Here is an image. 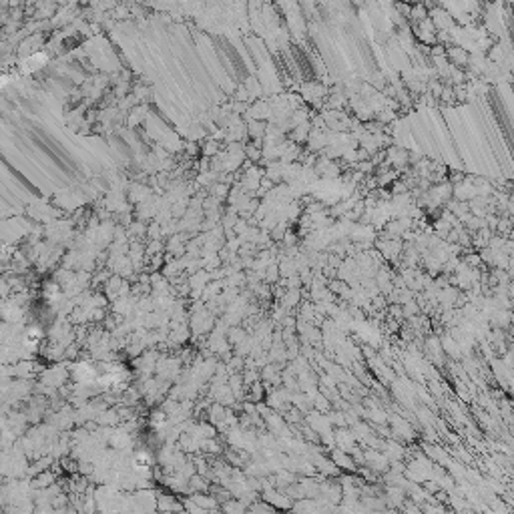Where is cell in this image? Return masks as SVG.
Returning a JSON list of instances; mask_svg holds the SVG:
<instances>
[{
	"instance_id": "obj_1",
	"label": "cell",
	"mask_w": 514,
	"mask_h": 514,
	"mask_svg": "<svg viewBox=\"0 0 514 514\" xmlns=\"http://www.w3.org/2000/svg\"><path fill=\"white\" fill-rule=\"evenodd\" d=\"M157 506H159V510L165 512V514H169V512H177V510L181 508V504H179L175 498H171V496H159Z\"/></svg>"
},
{
	"instance_id": "obj_2",
	"label": "cell",
	"mask_w": 514,
	"mask_h": 514,
	"mask_svg": "<svg viewBox=\"0 0 514 514\" xmlns=\"http://www.w3.org/2000/svg\"><path fill=\"white\" fill-rule=\"evenodd\" d=\"M265 500H267L269 504L279 506V508H287V506H291V500H287L285 496L277 494L276 490H267V492H265Z\"/></svg>"
},
{
	"instance_id": "obj_3",
	"label": "cell",
	"mask_w": 514,
	"mask_h": 514,
	"mask_svg": "<svg viewBox=\"0 0 514 514\" xmlns=\"http://www.w3.org/2000/svg\"><path fill=\"white\" fill-rule=\"evenodd\" d=\"M193 502H195V504H199L201 508H205L207 512H209V510H215V508H217V498H215V496L195 494V496H193Z\"/></svg>"
},
{
	"instance_id": "obj_4",
	"label": "cell",
	"mask_w": 514,
	"mask_h": 514,
	"mask_svg": "<svg viewBox=\"0 0 514 514\" xmlns=\"http://www.w3.org/2000/svg\"><path fill=\"white\" fill-rule=\"evenodd\" d=\"M223 512L225 514H245V502L243 500H225Z\"/></svg>"
},
{
	"instance_id": "obj_5",
	"label": "cell",
	"mask_w": 514,
	"mask_h": 514,
	"mask_svg": "<svg viewBox=\"0 0 514 514\" xmlns=\"http://www.w3.org/2000/svg\"><path fill=\"white\" fill-rule=\"evenodd\" d=\"M179 514H189V512H179Z\"/></svg>"
}]
</instances>
